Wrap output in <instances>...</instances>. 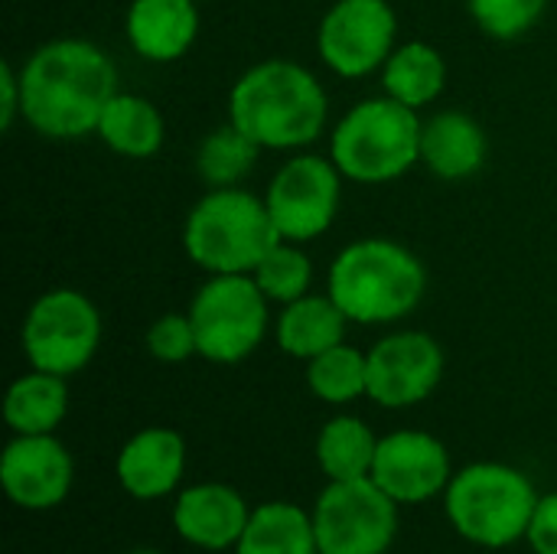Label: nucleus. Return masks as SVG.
<instances>
[{"mask_svg": "<svg viewBox=\"0 0 557 554\" xmlns=\"http://www.w3.org/2000/svg\"><path fill=\"white\" fill-rule=\"evenodd\" d=\"M23 121L49 140H78L95 134L101 111L117 95L111 56L75 36L42 42L20 65Z\"/></svg>", "mask_w": 557, "mask_h": 554, "instance_id": "obj_1", "label": "nucleus"}, {"mask_svg": "<svg viewBox=\"0 0 557 554\" xmlns=\"http://www.w3.org/2000/svg\"><path fill=\"white\" fill-rule=\"evenodd\" d=\"M228 121L261 150H304L326 131L330 98L307 65L264 59L232 85Z\"/></svg>", "mask_w": 557, "mask_h": 554, "instance_id": "obj_2", "label": "nucleus"}, {"mask_svg": "<svg viewBox=\"0 0 557 554\" xmlns=\"http://www.w3.org/2000/svg\"><path fill=\"white\" fill-rule=\"evenodd\" d=\"M428 291L421 258L401 242L372 235L349 242L330 264L326 294L339 304L349 323L382 327L418 310Z\"/></svg>", "mask_w": 557, "mask_h": 554, "instance_id": "obj_3", "label": "nucleus"}, {"mask_svg": "<svg viewBox=\"0 0 557 554\" xmlns=\"http://www.w3.org/2000/svg\"><path fill=\"white\" fill-rule=\"evenodd\" d=\"M277 242L264 196L242 186L209 189L183 222V251L206 274H251Z\"/></svg>", "mask_w": 557, "mask_h": 554, "instance_id": "obj_4", "label": "nucleus"}, {"mask_svg": "<svg viewBox=\"0 0 557 554\" xmlns=\"http://www.w3.org/2000/svg\"><path fill=\"white\" fill-rule=\"evenodd\" d=\"M421 127L414 108L379 95L352 104L330 131V160L352 183L379 186L401 180L421 163Z\"/></svg>", "mask_w": 557, "mask_h": 554, "instance_id": "obj_5", "label": "nucleus"}, {"mask_svg": "<svg viewBox=\"0 0 557 554\" xmlns=\"http://www.w3.org/2000/svg\"><path fill=\"white\" fill-rule=\"evenodd\" d=\"M539 496L525 473L506 464H473L447 487V513L457 532L486 549H506L529 532Z\"/></svg>", "mask_w": 557, "mask_h": 554, "instance_id": "obj_6", "label": "nucleus"}, {"mask_svg": "<svg viewBox=\"0 0 557 554\" xmlns=\"http://www.w3.org/2000/svg\"><path fill=\"white\" fill-rule=\"evenodd\" d=\"M268 304L251 274H209L186 310L199 356L219 366L248 359L271 327Z\"/></svg>", "mask_w": 557, "mask_h": 554, "instance_id": "obj_7", "label": "nucleus"}, {"mask_svg": "<svg viewBox=\"0 0 557 554\" xmlns=\"http://www.w3.org/2000/svg\"><path fill=\"white\" fill-rule=\"evenodd\" d=\"M101 330V313L88 294L75 287H52L26 310L20 343L33 369L69 379L95 359Z\"/></svg>", "mask_w": 557, "mask_h": 554, "instance_id": "obj_8", "label": "nucleus"}, {"mask_svg": "<svg viewBox=\"0 0 557 554\" xmlns=\"http://www.w3.org/2000/svg\"><path fill=\"white\" fill-rule=\"evenodd\" d=\"M320 554H385L398 532V503L372 480H333L313 509Z\"/></svg>", "mask_w": 557, "mask_h": 554, "instance_id": "obj_9", "label": "nucleus"}, {"mask_svg": "<svg viewBox=\"0 0 557 554\" xmlns=\"http://www.w3.org/2000/svg\"><path fill=\"white\" fill-rule=\"evenodd\" d=\"M343 173L330 157L297 153L271 176L264 189L268 212L281 238L307 245L326 235L339 216Z\"/></svg>", "mask_w": 557, "mask_h": 554, "instance_id": "obj_10", "label": "nucleus"}, {"mask_svg": "<svg viewBox=\"0 0 557 554\" xmlns=\"http://www.w3.org/2000/svg\"><path fill=\"white\" fill-rule=\"evenodd\" d=\"M398 16L388 0H336L317 29V52L339 78H366L388 62Z\"/></svg>", "mask_w": 557, "mask_h": 554, "instance_id": "obj_11", "label": "nucleus"}, {"mask_svg": "<svg viewBox=\"0 0 557 554\" xmlns=\"http://www.w3.org/2000/svg\"><path fill=\"white\" fill-rule=\"evenodd\" d=\"M444 379V349L431 333L401 330L369 349V398L382 408H411Z\"/></svg>", "mask_w": 557, "mask_h": 554, "instance_id": "obj_12", "label": "nucleus"}, {"mask_svg": "<svg viewBox=\"0 0 557 554\" xmlns=\"http://www.w3.org/2000/svg\"><path fill=\"white\" fill-rule=\"evenodd\" d=\"M372 480L395 503H424L450 487V454L424 431H395L379 441Z\"/></svg>", "mask_w": 557, "mask_h": 554, "instance_id": "obj_13", "label": "nucleus"}, {"mask_svg": "<svg viewBox=\"0 0 557 554\" xmlns=\"http://www.w3.org/2000/svg\"><path fill=\"white\" fill-rule=\"evenodd\" d=\"M0 483L23 509H52L72 487V457L52 434H16L0 457Z\"/></svg>", "mask_w": 557, "mask_h": 554, "instance_id": "obj_14", "label": "nucleus"}, {"mask_svg": "<svg viewBox=\"0 0 557 554\" xmlns=\"http://www.w3.org/2000/svg\"><path fill=\"white\" fill-rule=\"evenodd\" d=\"M199 0H131L124 33L131 49L157 65L183 59L199 36Z\"/></svg>", "mask_w": 557, "mask_h": 554, "instance_id": "obj_15", "label": "nucleus"}, {"mask_svg": "<svg viewBox=\"0 0 557 554\" xmlns=\"http://www.w3.org/2000/svg\"><path fill=\"white\" fill-rule=\"evenodd\" d=\"M248 519H251V513H248L245 500L225 483L193 487L176 500V509H173L176 532L186 542L209 549V552L238 545L248 529Z\"/></svg>", "mask_w": 557, "mask_h": 554, "instance_id": "obj_16", "label": "nucleus"}, {"mask_svg": "<svg viewBox=\"0 0 557 554\" xmlns=\"http://www.w3.org/2000/svg\"><path fill=\"white\" fill-rule=\"evenodd\" d=\"M186 467V444L170 428L134 434L117 454V480L137 500H157L176 490Z\"/></svg>", "mask_w": 557, "mask_h": 554, "instance_id": "obj_17", "label": "nucleus"}, {"mask_svg": "<svg viewBox=\"0 0 557 554\" xmlns=\"http://www.w3.org/2000/svg\"><path fill=\"white\" fill-rule=\"evenodd\" d=\"M490 137L476 118L463 111H437L421 127V163L447 183L467 180L483 170Z\"/></svg>", "mask_w": 557, "mask_h": 554, "instance_id": "obj_18", "label": "nucleus"}, {"mask_svg": "<svg viewBox=\"0 0 557 554\" xmlns=\"http://www.w3.org/2000/svg\"><path fill=\"white\" fill-rule=\"evenodd\" d=\"M346 323L349 317L330 294H307L281 307L274 320V340L287 356L310 362L320 353L346 343Z\"/></svg>", "mask_w": 557, "mask_h": 554, "instance_id": "obj_19", "label": "nucleus"}, {"mask_svg": "<svg viewBox=\"0 0 557 554\" xmlns=\"http://www.w3.org/2000/svg\"><path fill=\"white\" fill-rule=\"evenodd\" d=\"M95 134L101 137V144L108 150H114L117 157L127 160H147L163 147L166 137V124L160 108L144 98V95H127L117 91L108 108L101 111V121L95 127Z\"/></svg>", "mask_w": 557, "mask_h": 554, "instance_id": "obj_20", "label": "nucleus"}, {"mask_svg": "<svg viewBox=\"0 0 557 554\" xmlns=\"http://www.w3.org/2000/svg\"><path fill=\"white\" fill-rule=\"evenodd\" d=\"M382 88L388 98L414 111L434 104L447 88V62L441 49L421 39L395 46V52L382 65Z\"/></svg>", "mask_w": 557, "mask_h": 554, "instance_id": "obj_21", "label": "nucleus"}, {"mask_svg": "<svg viewBox=\"0 0 557 554\" xmlns=\"http://www.w3.org/2000/svg\"><path fill=\"white\" fill-rule=\"evenodd\" d=\"M69 411V389L62 376L33 369L20 376L3 398V418L16 434H52Z\"/></svg>", "mask_w": 557, "mask_h": 554, "instance_id": "obj_22", "label": "nucleus"}, {"mask_svg": "<svg viewBox=\"0 0 557 554\" xmlns=\"http://www.w3.org/2000/svg\"><path fill=\"white\" fill-rule=\"evenodd\" d=\"M238 554H320L313 516L294 503H268L255 509Z\"/></svg>", "mask_w": 557, "mask_h": 554, "instance_id": "obj_23", "label": "nucleus"}, {"mask_svg": "<svg viewBox=\"0 0 557 554\" xmlns=\"http://www.w3.org/2000/svg\"><path fill=\"white\" fill-rule=\"evenodd\" d=\"M379 441L372 428L359 418L339 415L326 421L317 438V460L330 480H362L372 477Z\"/></svg>", "mask_w": 557, "mask_h": 554, "instance_id": "obj_24", "label": "nucleus"}, {"mask_svg": "<svg viewBox=\"0 0 557 554\" xmlns=\"http://www.w3.org/2000/svg\"><path fill=\"white\" fill-rule=\"evenodd\" d=\"M307 385L326 405H349L369 395V353L339 343L307 362Z\"/></svg>", "mask_w": 557, "mask_h": 554, "instance_id": "obj_25", "label": "nucleus"}, {"mask_svg": "<svg viewBox=\"0 0 557 554\" xmlns=\"http://www.w3.org/2000/svg\"><path fill=\"white\" fill-rule=\"evenodd\" d=\"M258 153H261V147L228 121V124L215 127L199 144V150H196V173L212 189H219V186H238L251 173Z\"/></svg>", "mask_w": 557, "mask_h": 554, "instance_id": "obj_26", "label": "nucleus"}, {"mask_svg": "<svg viewBox=\"0 0 557 554\" xmlns=\"http://www.w3.org/2000/svg\"><path fill=\"white\" fill-rule=\"evenodd\" d=\"M251 278L258 281V287L264 291V297L271 304H294L300 297L310 294L313 284V261L304 251V245L281 238L264 258L261 264L251 271Z\"/></svg>", "mask_w": 557, "mask_h": 554, "instance_id": "obj_27", "label": "nucleus"}, {"mask_svg": "<svg viewBox=\"0 0 557 554\" xmlns=\"http://www.w3.org/2000/svg\"><path fill=\"white\" fill-rule=\"evenodd\" d=\"M467 10L486 36L509 42L545 16L548 0H467Z\"/></svg>", "mask_w": 557, "mask_h": 554, "instance_id": "obj_28", "label": "nucleus"}, {"mask_svg": "<svg viewBox=\"0 0 557 554\" xmlns=\"http://www.w3.org/2000/svg\"><path fill=\"white\" fill-rule=\"evenodd\" d=\"M147 353L160 362H186L189 356H199L196 330L189 313H163L147 330Z\"/></svg>", "mask_w": 557, "mask_h": 554, "instance_id": "obj_29", "label": "nucleus"}, {"mask_svg": "<svg viewBox=\"0 0 557 554\" xmlns=\"http://www.w3.org/2000/svg\"><path fill=\"white\" fill-rule=\"evenodd\" d=\"M525 539L532 542L535 554H557V493L539 500Z\"/></svg>", "mask_w": 557, "mask_h": 554, "instance_id": "obj_30", "label": "nucleus"}, {"mask_svg": "<svg viewBox=\"0 0 557 554\" xmlns=\"http://www.w3.org/2000/svg\"><path fill=\"white\" fill-rule=\"evenodd\" d=\"M16 118H23L20 69H13V62H0V131H10Z\"/></svg>", "mask_w": 557, "mask_h": 554, "instance_id": "obj_31", "label": "nucleus"}, {"mask_svg": "<svg viewBox=\"0 0 557 554\" xmlns=\"http://www.w3.org/2000/svg\"><path fill=\"white\" fill-rule=\"evenodd\" d=\"M131 554H157V552H150V549H137V552H131Z\"/></svg>", "mask_w": 557, "mask_h": 554, "instance_id": "obj_32", "label": "nucleus"}]
</instances>
